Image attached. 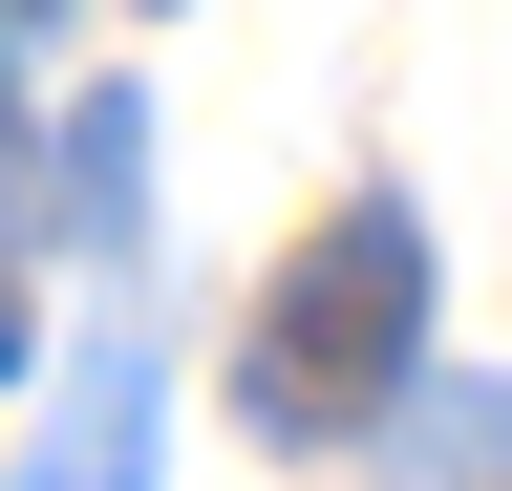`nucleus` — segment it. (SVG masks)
<instances>
[{"label":"nucleus","instance_id":"3","mask_svg":"<svg viewBox=\"0 0 512 491\" xmlns=\"http://www.w3.org/2000/svg\"><path fill=\"white\" fill-rule=\"evenodd\" d=\"M43 214L86 235V257H128V214H150V107H128V86H86V107H64V171H43Z\"/></svg>","mask_w":512,"mask_h":491},{"label":"nucleus","instance_id":"4","mask_svg":"<svg viewBox=\"0 0 512 491\" xmlns=\"http://www.w3.org/2000/svg\"><path fill=\"white\" fill-rule=\"evenodd\" d=\"M0 363H22V299H0Z\"/></svg>","mask_w":512,"mask_h":491},{"label":"nucleus","instance_id":"2","mask_svg":"<svg viewBox=\"0 0 512 491\" xmlns=\"http://www.w3.org/2000/svg\"><path fill=\"white\" fill-rule=\"evenodd\" d=\"M150 449H171V363L150 342H86V363H64V406H43V449L22 470H0V491H150Z\"/></svg>","mask_w":512,"mask_h":491},{"label":"nucleus","instance_id":"1","mask_svg":"<svg viewBox=\"0 0 512 491\" xmlns=\"http://www.w3.org/2000/svg\"><path fill=\"white\" fill-rule=\"evenodd\" d=\"M427 385V214L406 193H342L278 257V299H256V342H235V406L278 427V449H342V427H384Z\"/></svg>","mask_w":512,"mask_h":491}]
</instances>
